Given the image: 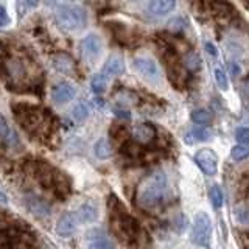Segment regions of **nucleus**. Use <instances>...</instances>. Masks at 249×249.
I'll use <instances>...</instances> for the list:
<instances>
[{
    "instance_id": "nucleus-12",
    "label": "nucleus",
    "mask_w": 249,
    "mask_h": 249,
    "mask_svg": "<svg viewBox=\"0 0 249 249\" xmlns=\"http://www.w3.org/2000/svg\"><path fill=\"white\" fill-rule=\"evenodd\" d=\"M124 72V61L120 56H111L103 66L101 73L106 75L107 78L111 76H119Z\"/></svg>"
},
{
    "instance_id": "nucleus-11",
    "label": "nucleus",
    "mask_w": 249,
    "mask_h": 249,
    "mask_svg": "<svg viewBox=\"0 0 249 249\" xmlns=\"http://www.w3.org/2000/svg\"><path fill=\"white\" fill-rule=\"evenodd\" d=\"M176 0H150L146 10L154 18H160V16H167L171 11H175Z\"/></svg>"
},
{
    "instance_id": "nucleus-24",
    "label": "nucleus",
    "mask_w": 249,
    "mask_h": 249,
    "mask_svg": "<svg viewBox=\"0 0 249 249\" xmlns=\"http://www.w3.org/2000/svg\"><path fill=\"white\" fill-rule=\"evenodd\" d=\"M248 156H249V148L246 145H235L231 150V158L237 162L245 160Z\"/></svg>"
},
{
    "instance_id": "nucleus-18",
    "label": "nucleus",
    "mask_w": 249,
    "mask_h": 249,
    "mask_svg": "<svg viewBox=\"0 0 249 249\" xmlns=\"http://www.w3.org/2000/svg\"><path fill=\"white\" fill-rule=\"evenodd\" d=\"M190 119L196 126H206V124L212 122V115H210V112L206 111V109H195L190 114Z\"/></svg>"
},
{
    "instance_id": "nucleus-23",
    "label": "nucleus",
    "mask_w": 249,
    "mask_h": 249,
    "mask_svg": "<svg viewBox=\"0 0 249 249\" xmlns=\"http://www.w3.org/2000/svg\"><path fill=\"white\" fill-rule=\"evenodd\" d=\"M210 202H212V206L215 209H221L223 206V192L218 185H212L210 187Z\"/></svg>"
},
{
    "instance_id": "nucleus-13",
    "label": "nucleus",
    "mask_w": 249,
    "mask_h": 249,
    "mask_svg": "<svg viewBox=\"0 0 249 249\" xmlns=\"http://www.w3.org/2000/svg\"><path fill=\"white\" fill-rule=\"evenodd\" d=\"M52 62H53V67L58 70V72L64 73V75H69L73 72L75 69V62L73 59L69 56L66 53H59L56 56L52 58Z\"/></svg>"
},
{
    "instance_id": "nucleus-26",
    "label": "nucleus",
    "mask_w": 249,
    "mask_h": 249,
    "mask_svg": "<svg viewBox=\"0 0 249 249\" xmlns=\"http://www.w3.org/2000/svg\"><path fill=\"white\" fill-rule=\"evenodd\" d=\"M190 136H192L195 140H199V142H206V140L210 139V132H209V129H206V128L196 126V128H193V129H192Z\"/></svg>"
},
{
    "instance_id": "nucleus-32",
    "label": "nucleus",
    "mask_w": 249,
    "mask_h": 249,
    "mask_svg": "<svg viewBox=\"0 0 249 249\" xmlns=\"http://www.w3.org/2000/svg\"><path fill=\"white\" fill-rule=\"evenodd\" d=\"M10 23V16H8V11L5 10L3 5H0V27H5Z\"/></svg>"
},
{
    "instance_id": "nucleus-15",
    "label": "nucleus",
    "mask_w": 249,
    "mask_h": 249,
    "mask_svg": "<svg viewBox=\"0 0 249 249\" xmlns=\"http://www.w3.org/2000/svg\"><path fill=\"white\" fill-rule=\"evenodd\" d=\"M97 216H98V210L95 204L90 201L84 202V204L78 209V213H76V218L80 223H93L97 220Z\"/></svg>"
},
{
    "instance_id": "nucleus-35",
    "label": "nucleus",
    "mask_w": 249,
    "mask_h": 249,
    "mask_svg": "<svg viewBox=\"0 0 249 249\" xmlns=\"http://www.w3.org/2000/svg\"><path fill=\"white\" fill-rule=\"evenodd\" d=\"M67 0H47V3L49 5H61L62 6V3H66Z\"/></svg>"
},
{
    "instance_id": "nucleus-33",
    "label": "nucleus",
    "mask_w": 249,
    "mask_h": 249,
    "mask_svg": "<svg viewBox=\"0 0 249 249\" xmlns=\"http://www.w3.org/2000/svg\"><path fill=\"white\" fill-rule=\"evenodd\" d=\"M229 70H231V75L232 76H240L241 75V66L238 62H231L229 64Z\"/></svg>"
},
{
    "instance_id": "nucleus-5",
    "label": "nucleus",
    "mask_w": 249,
    "mask_h": 249,
    "mask_svg": "<svg viewBox=\"0 0 249 249\" xmlns=\"http://www.w3.org/2000/svg\"><path fill=\"white\" fill-rule=\"evenodd\" d=\"M132 69L143 78L145 81L151 84H158L160 81V67L153 58L148 56H137L132 59Z\"/></svg>"
},
{
    "instance_id": "nucleus-9",
    "label": "nucleus",
    "mask_w": 249,
    "mask_h": 249,
    "mask_svg": "<svg viewBox=\"0 0 249 249\" xmlns=\"http://www.w3.org/2000/svg\"><path fill=\"white\" fill-rule=\"evenodd\" d=\"M76 231V216L72 212H66L59 216L56 223V233L62 238L72 237Z\"/></svg>"
},
{
    "instance_id": "nucleus-16",
    "label": "nucleus",
    "mask_w": 249,
    "mask_h": 249,
    "mask_svg": "<svg viewBox=\"0 0 249 249\" xmlns=\"http://www.w3.org/2000/svg\"><path fill=\"white\" fill-rule=\"evenodd\" d=\"M93 154H95V158L101 159V160H106L112 156V146L109 143V140L101 137L98 139L95 145H93Z\"/></svg>"
},
{
    "instance_id": "nucleus-22",
    "label": "nucleus",
    "mask_w": 249,
    "mask_h": 249,
    "mask_svg": "<svg viewBox=\"0 0 249 249\" xmlns=\"http://www.w3.org/2000/svg\"><path fill=\"white\" fill-rule=\"evenodd\" d=\"M213 75H215V83L218 88L221 90H228L229 89V78H228V73H226V70L223 67H216L213 70Z\"/></svg>"
},
{
    "instance_id": "nucleus-28",
    "label": "nucleus",
    "mask_w": 249,
    "mask_h": 249,
    "mask_svg": "<svg viewBox=\"0 0 249 249\" xmlns=\"http://www.w3.org/2000/svg\"><path fill=\"white\" fill-rule=\"evenodd\" d=\"M235 139L240 145H248L249 143V129L241 126L235 131Z\"/></svg>"
},
{
    "instance_id": "nucleus-7",
    "label": "nucleus",
    "mask_w": 249,
    "mask_h": 249,
    "mask_svg": "<svg viewBox=\"0 0 249 249\" xmlns=\"http://www.w3.org/2000/svg\"><path fill=\"white\" fill-rule=\"evenodd\" d=\"M195 162L198 163L199 170L207 176H213L218 170V156L209 148H202L195 154Z\"/></svg>"
},
{
    "instance_id": "nucleus-34",
    "label": "nucleus",
    "mask_w": 249,
    "mask_h": 249,
    "mask_svg": "<svg viewBox=\"0 0 249 249\" xmlns=\"http://www.w3.org/2000/svg\"><path fill=\"white\" fill-rule=\"evenodd\" d=\"M115 115L119 117V119H124V120H129L131 119V112L128 109H115Z\"/></svg>"
},
{
    "instance_id": "nucleus-31",
    "label": "nucleus",
    "mask_w": 249,
    "mask_h": 249,
    "mask_svg": "<svg viewBox=\"0 0 249 249\" xmlns=\"http://www.w3.org/2000/svg\"><path fill=\"white\" fill-rule=\"evenodd\" d=\"M204 50H206V53H207L212 59H216L218 56H220V53H218L216 45H215L213 42H210V41L204 42Z\"/></svg>"
},
{
    "instance_id": "nucleus-21",
    "label": "nucleus",
    "mask_w": 249,
    "mask_h": 249,
    "mask_svg": "<svg viewBox=\"0 0 249 249\" xmlns=\"http://www.w3.org/2000/svg\"><path fill=\"white\" fill-rule=\"evenodd\" d=\"M184 66H185L187 70H190V72H195V70L201 69V58H199V54L195 53V52L187 53L185 58H184Z\"/></svg>"
},
{
    "instance_id": "nucleus-27",
    "label": "nucleus",
    "mask_w": 249,
    "mask_h": 249,
    "mask_svg": "<svg viewBox=\"0 0 249 249\" xmlns=\"http://www.w3.org/2000/svg\"><path fill=\"white\" fill-rule=\"evenodd\" d=\"M233 215H235L237 221H238L240 224H246V223H248V218H249V215H248V209H246L243 204L235 206V209H233Z\"/></svg>"
},
{
    "instance_id": "nucleus-10",
    "label": "nucleus",
    "mask_w": 249,
    "mask_h": 249,
    "mask_svg": "<svg viewBox=\"0 0 249 249\" xmlns=\"http://www.w3.org/2000/svg\"><path fill=\"white\" fill-rule=\"evenodd\" d=\"M156 128L150 123H139L132 128V137L139 143H151L156 139Z\"/></svg>"
},
{
    "instance_id": "nucleus-2",
    "label": "nucleus",
    "mask_w": 249,
    "mask_h": 249,
    "mask_svg": "<svg viewBox=\"0 0 249 249\" xmlns=\"http://www.w3.org/2000/svg\"><path fill=\"white\" fill-rule=\"evenodd\" d=\"M56 25L67 33H78L88 25V13L80 5H62L54 13Z\"/></svg>"
},
{
    "instance_id": "nucleus-4",
    "label": "nucleus",
    "mask_w": 249,
    "mask_h": 249,
    "mask_svg": "<svg viewBox=\"0 0 249 249\" xmlns=\"http://www.w3.org/2000/svg\"><path fill=\"white\" fill-rule=\"evenodd\" d=\"M212 238V223L206 212H198L195 215L192 228V241L198 248H209Z\"/></svg>"
},
{
    "instance_id": "nucleus-6",
    "label": "nucleus",
    "mask_w": 249,
    "mask_h": 249,
    "mask_svg": "<svg viewBox=\"0 0 249 249\" xmlns=\"http://www.w3.org/2000/svg\"><path fill=\"white\" fill-rule=\"evenodd\" d=\"M101 52H103V42L98 35L89 33L80 41V53L84 61L95 62L100 58Z\"/></svg>"
},
{
    "instance_id": "nucleus-36",
    "label": "nucleus",
    "mask_w": 249,
    "mask_h": 249,
    "mask_svg": "<svg viewBox=\"0 0 249 249\" xmlns=\"http://www.w3.org/2000/svg\"><path fill=\"white\" fill-rule=\"evenodd\" d=\"M131 2H139V0H131Z\"/></svg>"
},
{
    "instance_id": "nucleus-8",
    "label": "nucleus",
    "mask_w": 249,
    "mask_h": 249,
    "mask_svg": "<svg viewBox=\"0 0 249 249\" xmlns=\"http://www.w3.org/2000/svg\"><path fill=\"white\" fill-rule=\"evenodd\" d=\"M76 95V89L73 84L67 81H59L52 88V100L56 105H66L72 101Z\"/></svg>"
},
{
    "instance_id": "nucleus-25",
    "label": "nucleus",
    "mask_w": 249,
    "mask_h": 249,
    "mask_svg": "<svg viewBox=\"0 0 249 249\" xmlns=\"http://www.w3.org/2000/svg\"><path fill=\"white\" fill-rule=\"evenodd\" d=\"M88 249H115L112 241L107 240V238H97L90 241V243L88 245Z\"/></svg>"
},
{
    "instance_id": "nucleus-29",
    "label": "nucleus",
    "mask_w": 249,
    "mask_h": 249,
    "mask_svg": "<svg viewBox=\"0 0 249 249\" xmlns=\"http://www.w3.org/2000/svg\"><path fill=\"white\" fill-rule=\"evenodd\" d=\"M168 30L170 31H175V33H179V31H182L185 28V22L182 18H176V19H171L168 22Z\"/></svg>"
},
{
    "instance_id": "nucleus-14",
    "label": "nucleus",
    "mask_w": 249,
    "mask_h": 249,
    "mask_svg": "<svg viewBox=\"0 0 249 249\" xmlns=\"http://www.w3.org/2000/svg\"><path fill=\"white\" fill-rule=\"evenodd\" d=\"M0 139L3 140L6 145L10 146H18L19 145V137L18 134L11 129V126L8 124L6 119L0 114Z\"/></svg>"
},
{
    "instance_id": "nucleus-20",
    "label": "nucleus",
    "mask_w": 249,
    "mask_h": 249,
    "mask_svg": "<svg viewBox=\"0 0 249 249\" xmlns=\"http://www.w3.org/2000/svg\"><path fill=\"white\" fill-rule=\"evenodd\" d=\"M90 111H89V106L84 103V101H80L72 107V117L75 122H84L86 119L89 117Z\"/></svg>"
},
{
    "instance_id": "nucleus-30",
    "label": "nucleus",
    "mask_w": 249,
    "mask_h": 249,
    "mask_svg": "<svg viewBox=\"0 0 249 249\" xmlns=\"http://www.w3.org/2000/svg\"><path fill=\"white\" fill-rule=\"evenodd\" d=\"M37 3H39V0H20V2H19V11H20V14L27 13L30 10H33V8L37 6Z\"/></svg>"
},
{
    "instance_id": "nucleus-1",
    "label": "nucleus",
    "mask_w": 249,
    "mask_h": 249,
    "mask_svg": "<svg viewBox=\"0 0 249 249\" xmlns=\"http://www.w3.org/2000/svg\"><path fill=\"white\" fill-rule=\"evenodd\" d=\"M168 196V179L162 170H156L145 176L137 185L136 204L143 210L159 209Z\"/></svg>"
},
{
    "instance_id": "nucleus-3",
    "label": "nucleus",
    "mask_w": 249,
    "mask_h": 249,
    "mask_svg": "<svg viewBox=\"0 0 249 249\" xmlns=\"http://www.w3.org/2000/svg\"><path fill=\"white\" fill-rule=\"evenodd\" d=\"M111 226L115 231V235L123 241H134L139 235V224L131 215H128L124 210L114 207L111 213Z\"/></svg>"
},
{
    "instance_id": "nucleus-19",
    "label": "nucleus",
    "mask_w": 249,
    "mask_h": 249,
    "mask_svg": "<svg viewBox=\"0 0 249 249\" xmlns=\"http://www.w3.org/2000/svg\"><path fill=\"white\" fill-rule=\"evenodd\" d=\"M90 88L92 90L95 92V93H103L106 89H107V76L103 75V73H97V75H93L92 76V80H90Z\"/></svg>"
},
{
    "instance_id": "nucleus-17",
    "label": "nucleus",
    "mask_w": 249,
    "mask_h": 249,
    "mask_svg": "<svg viewBox=\"0 0 249 249\" xmlns=\"http://www.w3.org/2000/svg\"><path fill=\"white\" fill-rule=\"evenodd\" d=\"M6 69H8V73H10L14 80H19V78L25 75V66H23V62L19 59H10L6 62Z\"/></svg>"
}]
</instances>
